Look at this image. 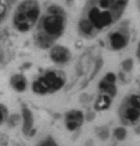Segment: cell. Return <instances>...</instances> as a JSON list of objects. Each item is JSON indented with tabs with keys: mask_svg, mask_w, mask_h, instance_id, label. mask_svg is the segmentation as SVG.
Returning a JSON list of instances; mask_svg holds the SVG:
<instances>
[{
	"mask_svg": "<svg viewBox=\"0 0 140 146\" xmlns=\"http://www.w3.org/2000/svg\"><path fill=\"white\" fill-rule=\"evenodd\" d=\"M103 65H104V61H103L102 58H98V59L95 61L94 65H93V69L92 70L91 74H90V77L88 79V81L86 82L85 86H87V84H88L90 82L95 78V76L98 74L99 71H100L101 69H102V68H103Z\"/></svg>",
	"mask_w": 140,
	"mask_h": 146,
	"instance_id": "obj_13",
	"label": "cell"
},
{
	"mask_svg": "<svg viewBox=\"0 0 140 146\" xmlns=\"http://www.w3.org/2000/svg\"><path fill=\"white\" fill-rule=\"evenodd\" d=\"M113 136L117 141H124L127 137V130L126 128L123 126H119L116 127L113 130Z\"/></svg>",
	"mask_w": 140,
	"mask_h": 146,
	"instance_id": "obj_15",
	"label": "cell"
},
{
	"mask_svg": "<svg viewBox=\"0 0 140 146\" xmlns=\"http://www.w3.org/2000/svg\"><path fill=\"white\" fill-rule=\"evenodd\" d=\"M129 0H88L78 20V33L92 39L121 18Z\"/></svg>",
	"mask_w": 140,
	"mask_h": 146,
	"instance_id": "obj_1",
	"label": "cell"
},
{
	"mask_svg": "<svg viewBox=\"0 0 140 146\" xmlns=\"http://www.w3.org/2000/svg\"><path fill=\"white\" fill-rule=\"evenodd\" d=\"M50 58L55 64L64 65L72 59V53L66 46H54L50 50Z\"/></svg>",
	"mask_w": 140,
	"mask_h": 146,
	"instance_id": "obj_9",
	"label": "cell"
},
{
	"mask_svg": "<svg viewBox=\"0 0 140 146\" xmlns=\"http://www.w3.org/2000/svg\"><path fill=\"white\" fill-rule=\"evenodd\" d=\"M136 58H137L138 61L140 62V42L137 46V49H136Z\"/></svg>",
	"mask_w": 140,
	"mask_h": 146,
	"instance_id": "obj_23",
	"label": "cell"
},
{
	"mask_svg": "<svg viewBox=\"0 0 140 146\" xmlns=\"http://www.w3.org/2000/svg\"><path fill=\"white\" fill-rule=\"evenodd\" d=\"M96 136L101 141H107L110 138V129L108 126H99L95 129Z\"/></svg>",
	"mask_w": 140,
	"mask_h": 146,
	"instance_id": "obj_14",
	"label": "cell"
},
{
	"mask_svg": "<svg viewBox=\"0 0 140 146\" xmlns=\"http://www.w3.org/2000/svg\"><path fill=\"white\" fill-rule=\"evenodd\" d=\"M65 1H66V4L68 5L69 7H72L74 3V0H65Z\"/></svg>",
	"mask_w": 140,
	"mask_h": 146,
	"instance_id": "obj_24",
	"label": "cell"
},
{
	"mask_svg": "<svg viewBox=\"0 0 140 146\" xmlns=\"http://www.w3.org/2000/svg\"><path fill=\"white\" fill-rule=\"evenodd\" d=\"M37 146H58V145L55 143V141L52 138H47Z\"/></svg>",
	"mask_w": 140,
	"mask_h": 146,
	"instance_id": "obj_20",
	"label": "cell"
},
{
	"mask_svg": "<svg viewBox=\"0 0 140 146\" xmlns=\"http://www.w3.org/2000/svg\"><path fill=\"white\" fill-rule=\"evenodd\" d=\"M94 117H95V114L93 111H91V112H88L86 114V121H92L94 119Z\"/></svg>",
	"mask_w": 140,
	"mask_h": 146,
	"instance_id": "obj_21",
	"label": "cell"
},
{
	"mask_svg": "<svg viewBox=\"0 0 140 146\" xmlns=\"http://www.w3.org/2000/svg\"><path fill=\"white\" fill-rule=\"evenodd\" d=\"M118 115L123 124H135L140 119V96L132 94L122 101Z\"/></svg>",
	"mask_w": 140,
	"mask_h": 146,
	"instance_id": "obj_5",
	"label": "cell"
},
{
	"mask_svg": "<svg viewBox=\"0 0 140 146\" xmlns=\"http://www.w3.org/2000/svg\"><path fill=\"white\" fill-rule=\"evenodd\" d=\"M67 24L65 10L59 5H51L39 17L34 31V43L39 48H52L64 33Z\"/></svg>",
	"mask_w": 140,
	"mask_h": 146,
	"instance_id": "obj_2",
	"label": "cell"
},
{
	"mask_svg": "<svg viewBox=\"0 0 140 146\" xmlns=\"http://www.w3.org/2000/svg\"><path fill=\"white\" fill-rule=\"evenodd\" d=\"M21 121H22V118L19 115H17V114H13V115H11L8 118L9 125H11V126H15V125L18 124Z\"/></svg>",
	"mask_w": 140,
	"mask_h": 146,
	"instance_id": "obj_18",
	"label": "cell"
},
{
	"mask_svg": "<svg viewBox=\"0 0 140 146\" xmlns=\"http://www.w3.org/2000/svg\"><path fill=\"white\" fill-rule=\"evenodd\" d=\"M7 5L4 4V3L2 2V0H0V23H1L4 18L7 15Z\"/></svg>",
	"mask_w": 140,
	"mask_h": 146,
	"instance_id": "obj_19",
	"label": "cell"
},
{
	"mask_svg": "<svg viewBox=\"0 0 140 146\" xmlns=\"http://www.w3.org/2000/svg\"><path fill=\"white\" fill-rule=\"evenodd\" d=\"M67 77L60 70H49L39 76L33 83L31 89L38 95L52 94L65 86Z\"/></svg>",
	"mask_w": 140,
	"mask_h": 146,
	"instance_id": "obj_4",
	"label": "cell"
},
{
	"mask_svg": "<svg viewBox=\"0 0 140 146\" xmlns=\"http://www.w3.org/2000/svg\"><path fill=\"white\" fill-rule=\"evenodd\" d=\"M122 70L125 72H131L133 68V60L132 58H128L121 63Z\"/></svg>",
	"mask_w": 140,
	"mask_h": 146,
	"instance_id": "obj_16",
	"label": "cell"
},
{
	"mask_svg": "<svg viewBox=\"0 0 140 146\" xmlns=\"http://www.w3.org/2000/svg\"><path fill=\"white\" fill-rule=\"evenodd\" d=\"M135 133L136 134H140V125L135 127Z\"/></svg>",
	"mask_w": 140,
	"mask_h": 146,
	"instance_id": "obj_25",
	"label": "cell"
},
{
	"mask_svg": "<svg viewBox=\"0 0 140 146\" xmlns=\"http://www.w3.org/2000/svg\"><path fill=\"white\" fill-rule=\"evenodd\" d=\"M16 2H17V0H5L6 5H7V7L10 8V9L13 7V6L15 5Z\"/></svg>",
	"mask_w": 140,
	"mask_h": 146,
	"instance_id": "obj_22",
	"label": "cell"
},
{
	"mask_svg": "<svg viewBox=\"0 0 140 146\" xmlns=\"http://www.w3.org/2000/svg\"><path fill=\"white\" fill-rule=\"evenodd\" d=\"M10 84L17 92H23L27 88V79L22 74H14L10 79Z\"/></svg>",
	"mask_w": 140,
	"mask_h": 146,
	"instance_id": "obj_11",
	"label": "cell"
},
{
	"mask_svg": "<svg viewBox=\"0 0 140 146\" xmlns=\"http://www.w3.org/2000/svg\"><path fill=\"white\" fill-rule=\"evenodd\" d=\"M9 113L8 109L3 104H0V125L3 124L6 121H8Z\"/></svg>",
	"mask_w": 140,
	"mask_h": 146,
	"instance_id": "obj_17",
	"label": "cell"
},
{
	"mask_svg": "<svg viewBox=\"0 0 140 146\" xmlns=\"http://www.w3.org/2000/svg\"><path fill=\"white\" fill-rule=\"evenodd\" d=\"M116 76L115 73L110 72L104 76V78L99 82L98 87L102 94L109 95L110 97L115 98L117 94V87H116Z\"/></svg>",
	"mask_w": 140,
	"mask_h": 146,
	"instance_id": "obj_7",
	"label": "cell"
},
{
	"mask_svg": "<svg viewBox=\"0 0 140 146\" xmlns=\"http://www.w3.org/2000/svg\"><path fill=\"white\" fill-rule=\"evenodd\" d=\"M21 118H22V131H23V133H24L25 135H29L33 128L34 119H33V113H31L30 108H28L27 106H24L22 108Z\"/></svg>",
	"mask_w": 140,
	"mask_h": 146,
	"instance_id": "obj_10",
	"label": "cell"
},
{
	"mask_svg": "<svg viewBox=\"0 0 140 146\" xmlns=\"http://www.w3.org/2000/svg\"><path fill=\"white\" fill-rule=\"evenodd\" d=\"M113 98L110 97L109 95L106 94H100L98 98L96 99L94 103V109L96 111H104L110 108L111 104H112Z\"/></svg>",
	"mask_w": 140,
	"mask_h": 146,
	"instance_id": "obj_12",
	"label": "cell"
},
{
	"mask_svg": "<svg viewBox=\"0 0 140 146\" xmlns=\"http://www.w3.org/2000/svg\"><path fill=\"white\" fill-rule=\"evenodd\" d=\"M85 116L80 110H71L65 115V125L69 131H75L82 126Z\"/></svg>",
	"mask_w": 140,
	"mask_h": 146,
	"instance_id": "obj_8",
	"label": "cell"
},
{
	"mask_svg": "<svg viewBox=\"0 0 140 146\" xmlns=\"http://www.w3.org/2000/svg\"><path fill=\"white\" fill-rule=\"evenodd\" d=\"M130 41V30L127 23H122L108 36V43L113 50H121L128 46Z\"/></svg>",
	"mask_w": 140,
	"mask_h": 146,
	"instance_id": "obj_6",
	"label": "cell"
},
{
	"mask_svg": "<svg viewBox=\"0 0 140 146\" xmlns=\"http://www.w3.org/2000/svg\"><path fill=\"white\" fill-rule=\"evenodd\" d=\"M40 17V6L37 0H24L13 14V26L20 33H27L36 25Z\"/></svg>",
	"mask_w": 140,
	"mask_h": 146,
	"instance_id": "obj_3",
	"label": "cell"
}]
</instances>
